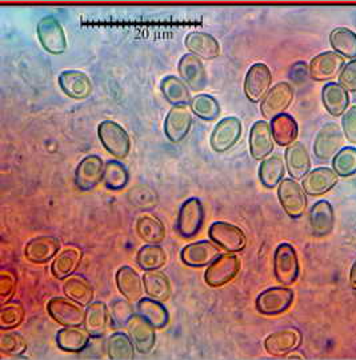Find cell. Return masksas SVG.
<instances>
[{
    "label": "cell",
    "mask_w": 356,
    "mask_h": 360,
    "mask_svg": "<svg viewBox=\"0 0 356 360\" xmlns=\"http://www.w3.org/2000/svg\"><path fill=\"white\" fill-rule=\"evenodd\" d=\"M344 138L343 129L336 123H327L317 134L314 154L320 162L332 160L333 156L343 148Z\"/></svg>",
    "instance_id": "cell-9"
},
{
    "label": "cell",
    "mask_w": 356,
    "mask_h": 360,
    "mask_svg": "<svg viewBox=\"0 0 356 360\" xmlns=\"http://www.w3.org/2000/svg\"><path fill=\"white\" fill-rule=\"evenodd\" d=\"M116 285L122 295L129 302H138L143 297V276L129 266H123L116 272Z\"/></svg>",
    "instance_id": "cell-30"
},
{
    "label": "cell",
    "mask_w": 356,
    "mask_h": 360,
    "mask_svg": "<svg viewBox=\"0 0 356 360\" xmlns=\"http://www.w3.org/2000/svg\"><path fill=\"white\" fill-rule=\"evenodd\" d=\"M275 279L283 285L295 283L300 274V263L296 250L290 243H280L274 254Z\"/></svg>",
    "instance_id": "cell-2"
},
{
    "label": "cell",
    "mask_w": 356,
    "mask_h": 360,
    "mask_svg": "<svg viewBox=\"0 0 356 360\" xmlns=\"http://www.w3.org/2000/svg\"><path fill=\"white\" fill-rule=\"evenodd\" d=\"M335 226L333 208L329 200H319L310 210V227L315 238L330 235Z\"/></svg>",
    "instance_id": "cell-26"
},
{
    "label": "cell",
    "mask_w": 356,
    "mask_h": 360,
    "mask_svg": "<svg viewBox=\"0 0 356 360\" xmlns=\"http://www.w3.org/2000/svg\"><path fill=\"white\" fill-rule=\"evenodd\" d=\"M61 240L53 235H42L31 239L25 247V257L35 264L49 263L59 254Z\"/></svg>",
    "instance_id": "cell-18"
},
{
    "label": "cell",
    "mask_w": 356,
    "mask_h": 360,
    "mask_svg": "<svg viewBox=\"0 0 356 360\" xmlns=\"http://www.w3.org/2000/svg\"><path fill=\"white\" fill-rule=\"evenodd\" d=\"M293 302V291L291 288L286 287H271L260 292L256 302L255 307L259 314L266 316H275L286 312L291 307Z\"/></svg>",
    "instance_id": "cell-5"
},
{
    "label": "cell",
    "mask_w": 356,
    "mask_h": 360,
    "mask_svg": "<svg viewBox=\"0 0 356 360\" xmlns=\"http://www.w3.org/2000/svg\"><path fill=\"white\" fill-rule=\"evenodd\" d=\"M128 334L131 336L136 352L139 354H150L156 343V333L155 327L141 315L136 314L127 324Z\"/></svg>",
    "instance_id": "cell-21"
},
{
    "label": "cell",
    "mask_w": 356,
    "mask_h": 360,
    "mask_svg": "<svg viewBox=\"0 0 356 360\" xmlns=\"http://www.w3.org/2000/svg\"><path fill=\"white\" fill-rule=\"evenodd\" d=\"M47 311L52 319L63 327L84 326L86 309L82 304L71 300L70 297L56 296L50 299L47 303Z\"/></svg>",
    "instance_id": "cell-6"
},
{
    "label": "cell",
    "mask_w": 356,
    "mask_h": 360,
    "mask_svg": "<svg viewBox=\"0 0 356 360\" xmlns=\"http://www.w3.org/2000/svg\"><path fill=\"white\" fill-rule=\"evenodd\" d=\"M332 50L345 59H356V34L347 27H336L331 31Z\"/></svg>",
    "instance_id": "cell-40"
},
{
    "label": "cell",
    "mask_w": 356,
    "mask_h": 360,
    "mask_svg": "<svg viewBox=\"0 0 356 360\" xmlns=\"http://www.w3.org/2000/svg\"><path fill=\"white\" fill-rule=\"evenodd\" d=\"M344 136L351 144H356V104L350 107L342 117Z\"/></svg>",
    "instance_id": "cell-51"
},
{
    "label": "cell",
    "mask_w": 356,
    "mask_h": 360,
    "mask_svg": "<svg viewBox=\"0 0 356 360\" xmlns=\"http://www.w3.org/2000/svg\"><path fill=\"white\" fill-rule=\"evenodd\" d=\"M280 206L290 218H302L307 210V193L303 186L293 178L280 181L278 186Z\"/></svg>",
    "instance_id": "cell-3"
},
{
    "label": "cell",
    "mask_w": 356,
    "mask_h": 360,
    "mask_svg": "<svg viewBox=\"0 0 356 360\" xmlns=\"http://www.w3.org/2000/svg\"><path fill=\"white\" fill-rule=\"evenodd\" d=\"M350 284L354 290H356V259L351 267V272H350Z\"/></svg>",
    "instance_id": "cell-53"
},
{
    "label": "cell",
    "mask_w": 356,
    "mask_h": 360,
    "mask_svg": "<svg viewBox=\"0 0 356 360\" xmlns=\"http://www.w3.org/2000/svg\"><path fill=\"white\" fill-rule=\"evenodd\" d=\"M136 232L146 243H162L165 238V224L151 214H143L136 220Z\"/></svg>",
    "instance_id": "cell-41"
},
{
    "label": "cell",
    "mask_w": 356,
    "mask_h": 360,
    "mask_svg": "<svg viewBox=\"0 0 356 360\" xmlns=\"http://www.w3.org/2000/svg\"><path fill=\"white\" fill-rule=\"evenodd\" d=\"M345 58L339 55L338 52H322L312 58L308 65L310 77L315 82H329L342 72L345 65Z\"/></svg>",
    "instance_id": "cell-12"
},
{
    "label": "cell",
    "mask_w": 356,
    "mask_h": 360,
    "mask_svg": "<svg viewBox=\"0 0 356 360\" xmlns=\"http://www.w3.org/2000/svg\"><path fill=\"white\" fill-rule=\"evenodd\" d=\"M83 259L82 251L77 247H67L52 262L51 274L59 281H65L75 274Z\"/></svg>",
    "instance_id": "cell-33"
},
{
    "label": "cell",
    "mask_w": 356,
    "mask_h": 360,
    "mask_svg": "<svg viewBox=\"0 0 356 360\" xmlns=\"http://www.w3.org/2000/svg\"><path fill=\"white\" fill-rule=\"evenodd\" d=\"M338 77L345 90L356 92V59H351V62L345 63Z\"/></svg>",
    "instance_id": "cell-52"
},
{
    "label": "cell",
    "mask_w": 356,
    "mask_h": 360,
    "mask_svg": "<svg viewBox=\"0 0 356 360\" xmlns=\"http://www.w3.org/2000/svg\"><path fill=\"white\" fill-rule=\"evenodd\" d=\"M91 338L92 336L86 328L75 326V327H63L62 330H59L55 340L58 347L64 352L79 354L89 347Z\"/></svg>",
    "instance_id": "cell-28"
},
{
    "label": "cell",
    "mask_w": 356,
    "mask_h": 360,
    "mask_svg": "<svg viewBox=\"0 0 356 360\" xmlns=\"http://www.w3.org/2000/svg\"><path fill=\"white\" fill-rule=\"evenodd\" d=\"M64 295L82 306H89L94 302V287L82 275H71L63 283Z\"/></svg>",
    "instance_id": "cell-38"
},
{
    "label": "cell",
    "mask_w": 356,
    "mask_h": 360,
    "mask_svg": "<svg viewBox=\"0 0 356 360\" xmlns=\"http://www.w3.org/2000/svg\"><path fill=\"white\" fill-rule=\"evenodd\" d=\"M25 321V307L20 302L10 300L0 309V330L8 331L19 327Z\"/></svg>",
    "instance_id": "cell-45"
},
{
    "label": "cell",
    "mask_w": 356,
    "mask_h": 360,
    "mask_svg": "<svg viewBox=\"0 0 356 360\" xmlns=\"http://www.w3.org/2000/svg\"><path fill=\"white\" fill-rule=\"evenodd\" d=\"M144 292L156 300L165 302L171 297V282L165 272L160 270L146 271L143 275Z\"/></svg>",
    "instance_id": "cell-37"
},
{
    "label": "cell",
    "mask_w": 356,
    "mask_h": 360,
    "mask_svg": "<svg viewBox=\"0 0 356 360\" xmlns=\"http://www.w3.org/2000/svg\"><path fill=\"white\" fill-rule=\"evenodd\" d=\"M59 86L64 94L75 101L87 99L92 94V83L87 74L77 71V70H67L59 75Z\"/></svg>",
    "instance_id": "cell-23"
},
{
    "label": "cell",
    "mask_w": 356,
    "mask_h": 360,
    "mask_svg": "<svg viewBox=\"0 0 356 360\" xmlns=\"http://www.w3.org/2000/svg\"><path fill=\"white\" fill-rule=\"evenodd\" d=\"M302 181L305 193L320 196L331 191L339 181V175L329 167H319L310 171Z\"/></svg>",
    "instance_id": "cell-24"
},
{
    "label": "cell",
    "mask_w": 356,
    "mask_h": 360,
    "mask_svg": "<svg viewBox=\"0 0 356 360\" xmlns=\"http://www.w3.org/2000/svg\"><path fill=\"white\" fill-rule=\"evenodd\" d=\"M98 136L103 147L115 159H125L131 151V139L127 131L113 120H104L98 126Z\"/></svg>",
    "instance_id": "cell-1"
},
{
    "label": "cell",
    "mask_w": 356,
    "mask_h": 360,
    "mask_svg": "<svg viewBox=\"0 0 356 360\" xmlns=\"http://www.w3.org/2000/svg\"><path fill=\"white\" fill-rule=\"evenodd\" d=\"M128 181H129V171L119 159L108 160L104 165L103 184L107 190L122 191L127 187Z\"/></svg>",
    "instance_id": "cell-42"
},
{
    "label": "cell",
    "mask_w": 356,
    "mask_h": 360,
    "mask_svg": "<svg viewBox=\"0 0 356 360\" xmlns=\"http://www.w3.org/2000/svg\"><path fill=\"white\" fill-rule=\"evenodd\" d=\"M16 292V276L11 271L0 272V302L1 304L13 300Z\"/></svg>",
    "instance_id": "cell-50"
},
{
    "label": "cell",
    "mask_w": 356,
    "mask_h": 360,
    "mask_svg": "<svg viewBox=\"0 0 356 360\" xmlns=\"http://www.w3.org/2000/svg\"><path fill=\"white\" fill-rule=\"evenodd\" d=\"M258 174L260 183L268 190L278 187L286 174V165L281 155L274 154L262 160Z\"/></svg>",
    "instance_id": "cell-35"
},
{
    "label": "cell",
    "mask_w": 356,
    "mask_h": 360,
    "mask_svg": "<svg viewBox=\"0 0 356 360\" xmlns=\"http://www.w3.org/2000/svg\"><path fill=\"white\" fill-rule=\"evenodd\" d=\"M136 314L153 324L155 328H165L170 322V314L163 302L153 297H141L136 303Z\"/></svg>",
    "instance_id": "cell-36"
},
{
    "label": "cell",
    "mask_w": 356,
    "mask_h": 360,
    "mask_svg": "<svg viewBox=\"0 0 356 360\" xmlns=\"http://www.w3.org/2000/svg\"><path fill=\"white\" fill-rule=\"evenodd\" d=\"M28 348L26 338L15 331H4L0 335V351L10 356H20Z\"/></svg>",
    "instance_id": "cell-47"
},
{
    "label": "cell",
    "mask_w": 356,
    "mask_h": 360,
    "mask_svg": "<svg viewBox=\"0 0 356 360\" xmlns=\"http://www.w3.org/2000/svg\"><path fill=\"white\" fill-rule=\"evenodd\" d=\"M110 319V307L99 300L92 302L86 309L84 328L92 338H103L107 333Z\"/></svg>",
    "instance_id": "cell-31"
},
{
    "label": "cell",
    "mask_w": 356,
    "mask_h": 360,
    "mask_svg": "<svg viewBox=\"0 0 356 360\" xmlns=\"http://www.w3.org/2000/svg\"><path fill=\"white\" fill-rule=\"evenodd\" d=\"M302 345V334L295 330H281L268 335L265 339V349L268 355L275 358H286Z\"/></svg>",
    "instance_id": "cell-19"
},
{
    "label": "cell",
    "mask_w": 356,
    "mask_h": 360,
    "mask_svg": "<svg viewBox=\"0 0 356 360\" xmlns=\"http://www.w3.org/2000/svg\"><path fill=\"white\" fill-rule=\"evenodd\" d=\"M104 163L98 155H89L80 160L75 169V186L80 191H91L103 181Z\"/></svg>",
    "instance_id": "cell-15"
},
{
    "label": "cell",
    "mask_w": 356,
    "mask_h": 360,
    "mask_svg": "<svg viewBox=\"0 0 356 360\" xmlns=\"http://www.w3.org/2000/svg\"><path fill=\"white\" fill-rule=\"evenodd\" d=\"M184 44L189 51L203 60H212L220 55L219 41L208 32L192 31L184 39Z\"/></svg>",
    "instance_id": "cell-25"
},
{
    "label": "cell",
    "mask_w": 356,
    "mask_h": 360,
    "mask_svg": "<svg viewBox=\"0 0 356 360\" xmlns=\"http://www.w3.org/2000/svg\"><path fill=\"white\" fill-rule=\"evenodd\" d=\"M192 127V111L187 105H174L165 119V134L171 143H180Z\"/></svg>",
    "instance_id": "cell-17"
},
{
    "label": "cell",
    "mask_w": 356,
    "mask_h": 360,
    "mask_svg": "<svg viewBox=\"0 0 356 360\" xmlns=\"http://www.w3.org/2000/svg\"><path fill=\"white\" fill-rule=\"evenodd\" d=\"M284 160L287 171L293 179H303L311 171V158L303 143L295 142L288 146L284 154Z\"/></svg>",
    "instance_id": "cell-27"
},
{
    "label": "cell",
    "mask_w": 356,
    "mask_h": 360,
    "mask_svg": "<svg viewBox=\"0 0 356 360\" xmlns=\"http://www.w3.org/2000/svg\"><path fill=\"white\" fill-rule=\"evenodd\" d=\"M287 358L288 359H295V358H299V359H303L305 356H302V355H287Z\"/></svg>",
    "instance_id": "cell-54"
},
{
    "label": "cell",
    "mask_w": 356,
    "mask_h": 360,
    "mask_svg": "<svg viewBox=\"0 0 356 360\" xmlns=\"http://www.w3.org/2000/svg\"><path fill=\"white\" fill-rule=\"evenodd\" d=\"M239 271V257L234 252L220 254L210 266H207V270L204 272V282L212 288H219L235 279Z\"/></svg>",
    "instance_id": "cell-4"
},
{
    "label": "cell",
    "mask_w": 356,
    "mask_h": 360,
    "mask_svg": "<svg viewBox=\"0 0 356 360\" xmlns=\"http://www.w3.org/2000/svg\"><path fill=\"white\" fill-rule=\"evenodd\" d=\"M106 351L111 360H132L135 359L136 348L129 334L116 331L108 336Z\"/></svg>",
    "instance_id": "cell-39"
},
{
    "label": "cell",
    "mask_w": 356,
    "mask_h": 360,
    "mask_svg": "<svg viewBox=\"0 0 356 360\" xmlns=\"http://www.w3.org/2000/svg\"><path fill=\"white\" fill-rule=\"evenodd\" d=\"M274 136L266 120H258L250 129V153L255 160H265L274 151Z\"/></svg>",
    "instance_id": "cell-20"
},
{
    "label": "cell",
    "mask_w": 356,
    "mask_h": 360,
    "mask_svg": "<svg viewBox=\"0 0 356 360\" xmlns=\"http://www.w3.org/2000/svg\"><path fill=\"white\" fill-rule=\"evenodd\" d=\"M271 131L275 143L280 147H288L296 142L299 135V126L295 117L290 114H280L271 119Z\"/></svg>",
    "instance_id": "cell-32"
},
{
    "label": "cell",
    "mask_w": 356,
    "mask_h": 360,
    "mask_svg": "<svg viewBox=\"0 0 356 360\" xmlns=\"http://www.w3.org/2000/svg\"><path fill=\"white\" fill-rule=\"evenodd\" d=\"M129 203L139 210H153L158 206L159 198L155 190L148 186H138L128 193Z\"/></svg>",
    "instance_id": "cell-48"
},
{
    "label": "cell",
    "mask_w": 356,
    "mask_h": 360,
    "mask_svg": "<svg viewBox=\"0 0 356 360\" xmlns=\"http://www.w3.org/2000/svg\"><path fill=\"white\" fill-rule=\"evenodd\" d=\"M136 315V307H134L128 299H116L110 304V316L116 327H125Z\"/></svg>",
    "instance_id": "cell-49"
},
{
    "label": "cell",
    "mask_w": 356,
    "mask_h": 360,
    "mask_svg": "<svg viewBox=\"0 0 356 360\" xmlns=\"http://www.w3.org/2000/svg\"><path fill=\"white\" fill-rule=\"evenodd\" d=\"M160 91L171 105H189L191 103V92L187 83L178 77L168 75L160 82Z\"/></svg>",
    "instance_id": "cell-34"
},
{
    "label": "cell",
    "mask_w": 356,
    "mask_h": 360,
    "mask_svg": "<svg viewBox=\"0 0 356 360\" xmlns=\"http://www.w3.org/2000/svg\"><path fill=\"white\" fill-rule=\"evenodd\" d=\"M210 239L227 252H241L247 245L242 229L229 221H215L208 229Z\"/></svg>",
    "instance_id": "cell-7"
},
{
    "label": "cell",
    "mask_w": 356,
    "mask_h": 360,
    "mask_svg": "<svg viewBox=\"0 0 356 360\" xmlns=\"http://www.w3.org/2000/svg\"><path fill=\"white\" fill-rule=\"evenodd\" d=\"M332 169L341 176L348 178L356 174V148L343 147L332 159Z\"/></svg>",
    "instance_id": "cell-46"
},
{
    "label": "cell",
    "mask_w": 356,
    "mask_h": 360,
    "mask_svg": "<svg viewBox=\"0 0 356 360\" xmlns=\"http://www.w3.org/2000/svg\"><path fill=\"white\" fill-rule=\"evenodd\" d=\"M204 223V207L199 198L187 199L179 210V235L186 239H191L202 230Z\"/></svg>",
    "instance_id": "cell-8"
},
{
    "label": "cell",
    "mask_w": 356,
    "mask_h": 360,
    "mask_svg": "<svg viewBox=\"0 0 356 360\" xmlns=\"http://www.w3.org/2000/svg\"><path fill=\"white\" fill-rule=\"evenodd\" d=\"M167 262V254L160 243H147L136 254V263L141 270H160Z\"/></svg>",
    "instance_id": "cell-43"
},
{
    "label": "cell",
    "mask_w": 356,
    "mask_h": 360,
    "mask_svg": "<svg viewBox=\"0 0 356 360\" xmlns=\"http://www.w3.org/2000/svg\"><path fill=\"white\" fill-rule=\"evenodd\" d=\"M220 255V247L214 243L212 240H201L190 245H184L180 251L182 262L192 267V269H202L210 266L217 257Z\"/></svg>",
    "instance_id": "cell-16"
},
{
    "label": "cell",
    "mask_w": 356,
    "mask_h": 360,
    "mask_svg": "<svg viewBox=\"0 0 356 360\" xmlns=\"http://www.w3.org/2000/svg\"><path fill=\"white\" fill-rule=\"evenodd\" d=\"M295 91L293 86L287 82H279L272 86L266 96L262 99L260 112L263 117L272 119L276 115L283 114L293 102Z\"/></svg>",
    "instance_id": "cell-10"
},
{
    "label": "cell",
    "mask_w": 356,
    "mask_h": 360,
    "mask_svg": "<svg viewBox=\"0 0 356 360\" xmlns=\"http://www.w3.org/2000/svg\"><path fill=\"white\" fill-rule=\"evenodd\" d=\"M203 59L193 53H186L179 62V74L187 83V86L195 92L204 90L207 86V74L204 68Z\"/></svg>",
    "instance_id": "cell-22"
},
{
    "label": "cell",
    "mask_w": 356,
    "mask_h": 360,
    "mask_svg": "<svg viewBox=\"0 0 356 360\" xmlns=\"http://www.w3.org/2000/svg\"><path fill=\"white\" fill-rule=\"evenodd\" d=\"M192 114L203 120H215L220 115V104L212 95L199 94L190 103Z\"/></svg>",
    "instance_id": "cell-44"
},
{
    "label": "cell",
    "mask_w": 356,
    "mask_h": 360,
    "mask_svg": "<svg viewBox=\"0 0 356 360\" xmlns=\"http://www.w3.org/2000/svg\"><path fill=\"white\" fill-rule=\"evenodd\" d=\"M322 102L331 116L339 117L348 110L350 95L341 83L330 82L322 90Z\"/></svg>",
    "instance_id": "cell-29"
},
{
    "label": "cell",
    "mask_w": 356,
    "mask_h": 360,
    "mask_svg": "<svg viewBox=\"0 0 356 360\" xmlns=\"http://www.w3.org/2000/svg\"><path fill=\"white\" fill-rule=\"evenodd\" d=\"M40 44L52 55H61L67 49V38L63 27L55 16H44L37 27Z\"/></svg>",
    "instance_id": "cell-11"
},
{
    "label": "cell",
    "mask_w": 356,
    "mask_h": 360,
    "mask_svg": "<svg viewBox=\"0 0 356 360\" xmlns=\"http://www.w3.org/2000/svg\"><path fill=\"white\" fill-rule=\"evenodd\" d=\"M242 135V122L235 116H227L222 119L211 135V148L215 153H226L231 150Z\"/></svg>",
    "instance_id": "cell-14"
},
{
    "label": "cell",
    "mask_w": 356,
    "mask_h": 360,
    "mask_svg": "<svg viewBox=\"0 0 356 360\" xmlns=\"http://www.w3.org/2000/svg\"><path fill=\"white\" fill-rule=\"evenodd\" d=\"M272 84V74L267 65L255 63L247 71L244 79V94L253 103L260 102Z\"/></svg>",
    "instance_id": "cell-13"
}]
</instances>
